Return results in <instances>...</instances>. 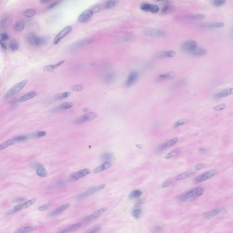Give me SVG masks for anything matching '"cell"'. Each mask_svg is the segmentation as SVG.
<instances>
[{"mask_svg": "<svg viewBox=\"0 0 233 233\" xmlns=\"http://www.w3.org/2000/svg\"><path fill=\"white\" fill-rule=\"evenodd\" d=\"M204 188L203 187H198L190 189L183 193L179 197V200L182 202H191L203 195Z\"/></svg>", "mask_w": 233, "mask_h": 233, "instance_id": "cell-1", "label": "cell"}, {"mask_svg": "<svg viewBox=\"0 0 233 233\" xmlns=\"http://www.w3.org/2000/svg\"><path fill=\"white\" fill-rule=\"evenodd\" d=\"M65 62V60H62L61 61L55 64L46 66L44 67L43 70L46 72H52L53 71L58 69V67H60L62 65L63 63H64Z\"/></svg>", "mask_w": 233, "mask_h": 233, "instance_id": "cell-20", "label": "cell"}, {"mask_svg": "<svg viewBox=\"0 0 233 233\" xmlns=\"http://www.w3.org/2000/svg\"><path fill=\"white\" fill-rule=\"evenodd\" d=\"M51 205V204H44V205H42V206H40V207H39L38 209V210L40 211H45V210H47L49 208Z\"/></svg>", "mask_w": 233, "mask_h": 233, "instance_id": "cell-49", "label": "cell"}, {"mask_svg": "<svg viewBox=\"0 0 233 233\" xmlns=\"http://www.w3.org/2000/svg\"><path fill=\"white\" fill-rule=\"evenodd\" d=\"M25 27V23L22 21H19L17 22L14 26V29L17 31H22Z\"/></svg>", "mask_w": 233, "mask_h": 233, "instance_id": "cell-30", "label": "cell"}, {"mask_svg": "<svg viewBox=\"0 0 233 233\" xmlns=\"http://www.w3.org/2000/svg\"><path fill=\"white\" fill-rule=\"evenodd\" d=\"M225 107H226V105L225 104H220L218 105L217 106L214 107L213 110L216 111H222V110H224Z\"/></svg>", "mask_w": 233, "mask_h": 233, "instance_id": "cell-48", "label": "cell"}, {"mask_svg": "<svg viewBox=\"0 0 233 233\" xmlns=\"http://www.w3.org/2000/svg\"><path fill=\"white\" fill-rule=\"evenodd\" d=\"M101 230V228L100 227H94L92 229H91L90 231H88V232L90 233H96L98 232Z\"/></svg>", "mask_w": 233, "mask_h": 233, "instance_id": "cell-53", "label": "cell"}, {"mask_svg": "<svg viewBox=\"0 0 233 233\" xmlns=\"http://www.w3.org/2000/svg\"><path fill=\"white\" fill-rule=\"evenodd\" d=\"M0 43H1V47H2V48L4 49L5 50H6L7 47L6 43H5L4 41L0 40Z\"/></svg>", "mask_w": 233, "mask_h": 233, "instance_id": "cell-55", "label": "cell"}, {"mask_svg": "<svg viewBox=\"0 0 233 233\" xmlns=\"http://www.w3.org/2000/svg\"><path fill=\"white\" fill-rule=\"evenodd\" d=\"M72 27L70 26H66L57 34L53 40V43L57 45L67 35L71 32Z\"/></svg>", "mask_w": 233, "mask_h": 233, "instance_id": "cell-7", "label": "cell"}, {"mask_svg": "<svg viewBox=\"0 0 233 233\" xmlns=\"http://www.w3.org/2000/svg\"><path fill=\"white\" fill-rule=\"evenodd\" d=\"M73 106V104L71 102H65L63 103L59 106V108L62 110H66L67 109L70 108Z\"/></svg>", "mask_w": 233, "mask_h": 233, "instance_id": "cell-38", "label": "cell"}, {"mask_svg": "<svg viewBox=\"0 0 233 233\" xmlns=\"http://www.w3.org/2000/svg\"><path fill=\"white\" fill-rule=\"evenodd\" d=\"M97 113L95 112H90L83 116H81L80 117L78 118L75 120L74 123L75 125H80L81 123H83L85 122L89 121L91 120H93L97 117Z\"/></svg>", "mask_w": 233, "mask_h": 233, "instance_id": "cell-8", "label": "cell"}, {"mask_svg": "<svg viewBox=\"0 0 233 233\" xmlns=\"http://www.w3.org/2000/svg\"><path fill=\"white\" fill-rule=\"evenodd\" d=\"M188 122V120L186 118H182V119H180L175 122L174 125L173 127L174 129H176L181 126L185 125L186 123H187Z\"/></svg>", "mask_w": 233, "mask_h": 233, "instance_id": "cell-36", "label": "cell"}, {"mask_svg": "<svg viewBox=\"0 0 233 233\" xmlns=\"http://www.w3.org/2000/svg\"><path fill=\"white\" fill-rule=\"evenodd\" d=\"M197 48V43L194 40L187 41L183 44L181 49L185 52H190Z\"/></svg>", "mask_w": 233, "mask_h": 233, "instance_id": "cell-14", "label": "cell"}, {"mask_svg": "<svg viewBox=\"0 0 233 233\" xmlns=\"http://www.w3.org/2000/svg\"><path fill=\"white\" fill-rule=\"evenodd\" d=\"M178 141V139L177 138H174V139L168 140L167 142L160 145L157 147L156 150L157 153H160L161 152L167 149L168 148L171 147L172 146H174L177 143Z\"/></svg>", "mask_w": 233, "mask_h": 233, "instance_id": "cell-12", "label": "cell"}, {"mask_svg": "<svg viewBox=\"0 0 233 233\" xmlns=\"http://www.w3.org/2000/svg\"><path fill=\"white\" fill-rule=\"evenodd\" d=\"M52 0H39L40 2L41 3H46L50 2Z\"/></svg>", "mask_w": 233, "mask_h": 233, "instance_id": "cell-56", "label": "cell"}, {"mask_svg": "<svg viewBox=\"0 0 233 233\" xmlns=\"http://www.w3.org/2000/svg\"><path fill=\"white\" fill-rule=\"evenodd\" d=\"M139 74L138 72L136 71L131 72L129 75V77L127 78L125 86L126 87H129L132 85H133L134 83H136V81L139 78Z\"/></svg>", "mask_w": 233, "mask_h": 233, "instance_id": "cell-15", "label": "cell"}, {"mask_svg": "<svg viewBox=\"0 0 233 233\" xmlns=\"http://www.w3.org/2000/svg\"><path fill=\"white\" fill-rule=\"evenodd\" d=\"M36 95V92H27V93H26L24 95L21 97H20V99H19V101L20 103L24 102L26 101L33 99V97H34Z\"/></svg>", "mask_w": 233, "mask_h": 233, "instance_id": "cell-23", "label": "cell"}, {"mask_svg": "<svg viewBox=\"0 0 233 233\" xmlns=\"http://www.w3.org/2000/svg\"><path fill=\"white\" fill-rule=\"evenodd\" d=\"M9 48L12 51L15 52L17 51L19 48V44L15 40H12L10 42L8 45Z\"/></svg>", "mask_w": 233, "mask_h": 233, "instance_id": "cell-34", "label": "cell"}, {"mask_svg": "<svg viewBox=\"0 0 233 233\" xmlns=\"http://www.w3.org/2000/svg\"><path fill=\"white\" fill-rule=\"evenodd\" d=\"M88 110V109L87 108H85L83 109V112H87Z\"/></svg>", "mask_w": 233, "mask_h": 233, "instance_id": "cell-57", "label": "cell"}, {"mask_svg": "<svg viewBox=\"0 0 233 233\" xmlns=\"http://www.w3.org/2000/svg\"><path fill=\"white\" fill-rule=\"evenodd\" d=\"M172 182H172V180L171 179H168V180H166V181L164 182L163 185H162L161 187L163 189L168 187L171 185Z\"/></svg>", "mask_w": 233, "mask_h": 233, "instance_id": "cell-50", "label": "cell"}, {"mask_svg": "<svg viewBox=\"0 0 233 233\" xmlns=\"http://www.w3.org/2000/svg\"><path fill=\"white\" fill-rule=\"evenodd\" d=\"M9 39V35L8 33L6 32H2L0 35V40L2 41H6Z\"/></svg>", "mask_w": 233, "mask_h": 233, "instance_id": "cell-47", "label": "cell"}, {"mask_svg": "<svg viewBox=\"0 0 233 233\" xmlns=\"http://www.w3.org/2000/svg\"><path fill=\"white\" fill-rule=\"evenodd\" d=\"M140 9L145 12H150L156 13L160 10L159 6L156 5L151 4L148 3H143L140 6Z\"/></svg>", "mask_w": 233, "mask_h": 233, "instance_id": "cell-13", "label": "cell"}, {"mask_svg": "<svg viewBox=\"0 0 233 233\" xmlns=\"http://www.w3.org/2000/svg\"><path fill=\"white\" fill-rule=\"evenodd\" d=\"M105 187H106L105 184H102V185H99L97 186L92 188L84 193H82V194L79 195L78 196H77V199L79 200V199L89 197L91 195H92L93 194H94L95 193H97V192L101 190H103Z\"/></svg>", "mask_w": 233, "mask_h": 233, "instance_id": "cell-5", "label": "cell"}, {"mask_svg": "<svg viewBox=\"0 0 233 233\" xmlns=\"http://www.w3.org/2000/svg\"><path fill=\"white\" fill-rule=\"evenodd\" d=\"M115 77H116V74L115 73H108L104 78V82L107 84H110L114 81Z\"/></svg>", "mask_w": 233, "mask_h": 233, "instance_id": "cell-27", "label": "cell"}, {"mask_svg": "<svg viewBox=\"0 0 233 233\" xmlns=\"http://www.w3.org/2000/svg\"><path fill=\"white\" fill-rule=\"evenodd\" d=\"M141 213H142V211H141V209L139 208H137L133 209L132 211V215L135 219H138L140 218Z\"/></svg>", "mask_w": 233, "mask_h": 233, "instance_id": "cell-39", "label": "cell"}, {"mask_svg": "<svg viewBox=\"0 0 233 233\" xmlns=\"http://www.w3.org/2000/svg\"><path fill=\"white\" fill-rule=\"evenodd\" d=\"M33 229L30 226H26V227H21L17 229L14 233H30L33 231Z\"/></svg>", "mask_w": 233, "mask_h": 233, "instance_id": "cell-32", "label": "cell"}, {"mask_svg": "<svg viewBox=\"0 0 233 233\" xmlns=\"http://www.w3.org/2000/svg\"><path fill=\"white\" fill-rule=\"evenodd\" d=\"M169 7H170V6H169V5H166L165 6L164 8H163V10H162V13H166L169 10Z\"/></svg>", "mask_w": 233, "mask_h": 233, "instance_id": "cell-54", "label": "cell"}, {"mask_svg": "<svg viewBox=\"0 0 233 233\" xmlns=\"http://www.w3.org/2000/svg\"><path fill=\"white\" fill-rule=\"evenodd\" d=\"M176 76V73L174 72H170L162 74L159 75L157 78L158 81H164L165 80H170L174 78Z\"/></svg>", "mask_w": 233, "mask_h": 233, "instance_id": "cell-17", "label": "cell"}, {"mask_svg": "<svg viewBox=\"0 0 233 233\" xmlns=\"http://www.w3.org/2000/svg\"><path fill=\"white\" fill-rule=\"evenodd\" d=\"M220 212V210H219V209H216V210H213L211 211L204 213V216L206 219H211L212 218L219 215Z\"/></svg>", "mask_w": 233, "mask_h": 233, "instance_id": "cell-31", "label": "cell"}, {"mask_svg": "<svg viewBox=\"0 0 233 233\" xmlns=\"http://www.w3.org/2000/svg\"><path fill=\"white\" fill-rule=\"evenodd\" d=\"M231 35H232V36L233 37V28L232 30V31H231Z\"/></svg>", "mask_w": 233, "mask_h": 233, "instance_id": "cell-58", "label": "cell"}, {"mask_svg": "<svg viewBox=\"0 0 233 233\" xmlns=\"http://www.w3.org/2000/svg\"><path fill=\"white\" fill-rule=\"evenodd\" d=\"M207 53V51L203 48H196L193 51L190 52V54L192 56L196 57H200L204 56Z\"/></svg>", "mask_w": 233, "mask_h": 233, "instance_id": "cell-21", "label": "cell"}, {"mask_svg": "<svg viewBox=\"0 0 233 233\" xmlns=\"http://www.w3.org/2000/svg\"><path fill=\"white\" fill-rule=\"evenodd\" d=\"M142 192L139 190H133L129 195V198L130 199H138L142 195Z\"/></svg>", "mask_w": 233, "mask_h": 233, "instance_id": "cell-33", "label": "cell"}, {"mask_svg": "<svg viewBox=\"0 0 233 233\" xmlns=\"http://www.w3.org/2000/svg\"><path fill=\"white\" fill-rule=\"evenodd\" d=\"M175 55V52L174 51H163L156 53L155 57L157 58H165L174 57Z\"/></svg>", "mask_w": 233, "mask_h": 233, "instance_id": "cell-18", "label": "cell"}, {"mask_svg": "<svg viewBox=\"0 0 233 233\" xmlns=\"http://www.w3.org/2000/svg\"><path fill=\"white\" fill-rule=\"evenodd\" d=\"M116 4V2L115 0H109L105 3V7L108 9H111L115 6Z\"/></svg>", "mask_w": 233, "mask_h": 233, "instance_id": "cell-41", "label": "cell"}, {"mask_svg": "<svg viewBox=\"0 0 233 233\" xmlns=\"http://www.w3.org/2000/svg\"><path fill=\"white\" fill-rule=\"evenodd\" d=\"M36 174L40 177H43L47 175V170L43 165L39 164L36 167Z\"/></svg>", "mask_w": 233, "mask_h": 233, "instance_id": "cell-25", "label": "cell"}, {"mask_svg": "<svg viewBox=\"0 0 233 233\" xmlns=\"http://www.w3.org/2000/svg\"><path fill=\"white\" fill-rule=\"evenodd\" d=\"M34 134L35 138H38L43 137L47 134V132L41 131H36L33 132Z\"/></svg>", "mask_w": 233, "mask_h": 233, "instance_id": "cell-45", "label": "cell"}, {"mask_svg": "<svg viewBox=\"0 0 233 233\" xmlns=\"http://www.w3.org/2000/svg\"><path fill=\"white\" fill-rule=\"evenodd\" d=\"M217 172V170L216 169H212L205 172L195 178L194 179V182L195 183H198L202 182L205 181L215 176Z\"/></svg>", "mask_w": 233, "mask_h": 233, "instance_id": "cell-6", "label": "cell"}, {"mask_svg": "<svg viewBox=\"0 0 233 233\" xmlns=\"http://www.w3.org/2000/svg\"><path fill=\"white\" fill-rule=\"evenodd\" d=\"M36 11L34 9H29L27 10L22 13L23 16L27 17H31L35 15Z\"/></svg>", "mask_w": 233, "mask_h": 233, "instance_id": "cell-35", "label": "cell"}, {"mask_svg": "<svg viewBox=\"0 0 233 233\" xmlns=\"http://www.w3.org/2000/svg\"><path fill=\"white\" fill-rule=\"evenodd\" d=\"M195 173L191 172H185L184 173L179 174L178 176L175 177V179L177 180H182V179H186V178H189L192 176H193Z\"/></svg>", "mask_w": 233, "mask_h": 233, "instance_id": "cell-28", "label": "cell"}, {"mask_svg": "<svg viewBox=\"0 0 233 233\" xmlns=\"http://www.w3.org/2000/svg\"><path fill=\"white\" fill-rule=\"evenodd\" d=\"M189 18L192 20H202L205 18V16L203 14H195L189 17Z\"/></svg>", "mask_w": 233, "mask_h": 233, "instance_id": "cell-42", "label": "cell"}, {"mask_svg": "<svg viewBox=\"0 0 233 233\" xmlns=\"http://www.w3.org/2000/svg\"><path fill=\"white\" fill-rule=\"evenodd\" d=\"M70 204L69 203L60 206L59 207L57 208L56 210H54L53 211L50 213V216H55L59 215L65 211L66 209H68L70 207Z\"/></svg>", "mask_w": 233, "mask_h": 233, "instance_id": "cell-19", "label": "cell"}, {"mask_svg": "<svg viewBox=\"0 0 233 233\" xmlns=\"http://www.w3.org/2000/svg\"><path fill=\"white\" fill-rule=\"evenodd\" d=\"M101 157L102 160L108 161L112 160L113 155H112V153H110L105 152L102 154Z\"/></svg>", "mask_w": 233, "mask_h": 233, "instance_id": "cell-40", "label": "cell"}, {"mask_svg": "<svg viewBox=\"0 0 233 233\" xmlns=\"http://www.w3.org/2000/svg\"><path fill=\"white\" fill-rule=\"evenodd\" d=\"M36 198H33L31 200H28V201H26V202H24L23 203L17 205V206L14 207L13 208L10 209L9 211L7 212V216L13 215L14 213H15L17 212L20 211L22 210V209H25L33 205L35 203V202H36Z\"/></svg>", "mask_w": 233, "mask_h": 233, "instance_id": "cell-4", "label": "cell"}, {"mask_svg": "<svg viewBox=\"0 0 233 233\" xmlns=\"http://www.w3.org/2000/svg\"><path fill=\"white\" fill-rule=\"evenodd\" d=\"M28 80L27 79L19 82L14 85L5 94L3 99L5 100L9 99L11 97L16 95L19 93L23 89L25 86L28 83Z\"/></svg>", "mask_w": 233, "mask_h": 233, "instance_id": "cell-2", "label": "cell"}, {"mask_svg": "<svg viewBox=\"0 0 233 233\" xmlns=\"http://www.w3.org/2000/svg\"><path fill=\"white\" fill-rule=\"evenodd\" d=\"M111 164L108 161H106L105 162L102 164L100 166L97 167L94 170L95 173H98L100 172H102L104 170H106L107 169H109L111 167Z\"/></svg>", "mask_w": 233, "mask_h": 233, "instance_id": "cell-24", "label": "cell"}, {"mask_svg": "<svg viewBox=\"0 0 233 233\" xmlns=\"http://www.w3.org/2000/svg\"><path fill=\"white\" fill-rule=\"evenodd\" d=\"M82 225V223L81 222H79V223H77L76 224H73V225H71L59 232L60 233H69V232H73L75 230H77V229H78L79 228H80Z\"/></svg>", "mask_w": 233, "mask_h": 233, "instance_id": "cell-22", "label": "cell"}, {"mask_svg": "<svg viewBox=\"0 0 233 233\" xmlns=\"http://www.w3.org/2000/svg\"><path fill=\"white\" fill-rule=\"evenodd\" d=\"M70 95V92H62L54 96V99L55 100H61L64 99H66Z\"/></svg>", "mask_w": 233, "mask_h": 233, "instance_id": "cell-29", "label": "cell"}, {"mask_svg": "<svg viewBox=\"0 0 233 233\" xmlns=\"http://www.w3.org/2000/svg\"><path fill=\"white\" fill-rule=\"evenodd\" d=\"M90 169L87 168L74 173L70 175L69 180L71 182L76 181L77 180L87 176L90 173Z\"/></svg>", "mask_w": 233, "mask_h": 233, "instance_id": "cell-9", "label": "cell"}, {"mask_svg": "<svg viewBox=\"0 0 233 233\" xmlns=\"http://www.w3.org/2000/svg\"><path fill=\"white\" fill-rule=\"evenodd\" d=\"M225 26V24L222 22H212V23H207L204 25V27L205 28H220Z\"/></svg>", "mask_w": 233, "mask_h": 233, "instance_id": "cell-26", "label": "cell"}, {"mask_svg": "<svg viewBox=\"0 0 233 233\" xmlns=\"http://www.w3.org/2000/svg\"><path fill=\"white\" fill-rule=\"evenodd\" d=\"M93 13V12L92 10H86L79 16L78 21L80 23H87L91 20Z\"/></svg>", "mask_w": 233, "mask_h": 233, "instance_id": "cell-10", "label": "cell"}, {"mask_svg": "<svg viewBox=\"0 0 233 233\" xmlns=\"http://www.w3.org/2000/svg\"><path fill=\"white\" fill-rule=\"evenodd\" d=\"M27 41L29 44L32 46L38 47L46 43L47 39L45 37L38 36L33 34H30L27 37Z\"/></svg>", "mask_w": 233, "mask_h": 233, "instance_id": "cell-3", "label": "cell"}, {"mask_svg": "<svg viewBox=\"0 0 233 233\" xmlns=\"http://www.w3.org/2000/svg\"><path fill=\"white\" fill-rule=\"evenodd\" d=\"M233 94V88H228L215 94L213 97L215 99H221Z\"/></svg>", "mask_w": 233, "mask_h": 233, "instance_id": "cell-16", "label": "cell"}, {"mask_svg": "<svg viewBox=\"0 0 233 233\" xmlns=\"http://www.w3.org/2000/svg\"><path fill=\"white\" fill-rule=\"evenodd\" d=\"M204 165L202 164H198L196 165L195 167V169L196 170H201L202 169L204 168Z\"/></svg>", "mask_w": 233, "mask_h": 233, "instance_id": "cell-52", "label": "cell"}, {"mask_svg": "<svg viewBox=\"0 0 233 233\" xmlns=\"http://www.w3.org/2000/svg\"><path fill=\"white\" fill-rule=\"evenodd\" d=\"M25 201V199L22 197H19L14 199L13 200V203H18V202H22Z\"/></svg>", "mask_w": 233, "mask_h": 233, "instance_id": "cell-51", "label": "cell"}, {"mask_svg": "<svg viewBox=\"0 0 233 233\" xmlns=\"http://www.w3.org/2000/svg\"><path fill=\"white\" fill-rule=\"evenodd\" d=\"M108 209V207H105L102 208L100 209L99 210H96L93 213H92L91 215H90V216H87V217L85 218L84 220V223H89L90 222L97 219L101 215L103 214Z\"/></svg>", "mask_w": 233, "mask_h": 233, "instance_id": "cell-11", "label": "cell"}, {"mask_svg": "<svg viewBox=\"0 0 233 233\" xmlns=\"http://www.w3.org/2000/svg\"><path fill=\"white\" fill-rule=\"evenodd\" d=\"M148 33L152 36H163L164 35V32L159 30H153L152 31H150Z\"/></svg>", "mask_w": 233, "mask_h": 233, "instance_id": "cell-46", "label": "cell"}, {"mask_svg": "<svg viewBox=\"0 0 233 233\" xmlns=\"http://www.w3.org/2000/svg\"><path fill=\"white\" fill-rule=\"evenodd\" d=\"M178 152L177 150H174L173 151L169 153L168 154H167L165 156V159L166 160L168 159H171L172 157H174L178 155Z\"/></svg>", "mask_w": 233, "mask_h": 233, "instance_id": "cell-44", "label": "cell"}, {"mask_svg": "<svg viewBox=\"0 0 233 233\" xmlns=\"http://www.w3.org/2000/svg\"><path fill=\"white\" fill-rule=\"evenodd\" d=\"M157 1H160V0H157Z\"/></svg>", "mask_w": 233, "mask_h": 233, "instance_id": "cell-59", "label": "cell"}, {"mask_svg": "<svg viewBox=\"0 0 233 233\" xmlns=\"http://www.w3.org/2000/svg\"><path fill=\"white\" fill-rule=\"evenodd\" d=\"M226 0H213V4L216 7H220L225 5Z\"/></svg>", "mask_w": 233, "mask_h": 233, "instance_id": "cell-43", "label": "cell"}, {"mask_svg": "<svg viewBox=\"0 0 233 233\" xmlns=\"http://www.w3.org/2000/svg\"><path fill=\"white\" fill-rule=\"evenodd\" d=\"M71 90L73 91L80 92L84 90V85L83 84H78V85H73L71 87Z\"/></svg>", "mask_w": 233, "mask_h": 233, "instance_id": "cell-37", "label": "cell"}]
</instances>
